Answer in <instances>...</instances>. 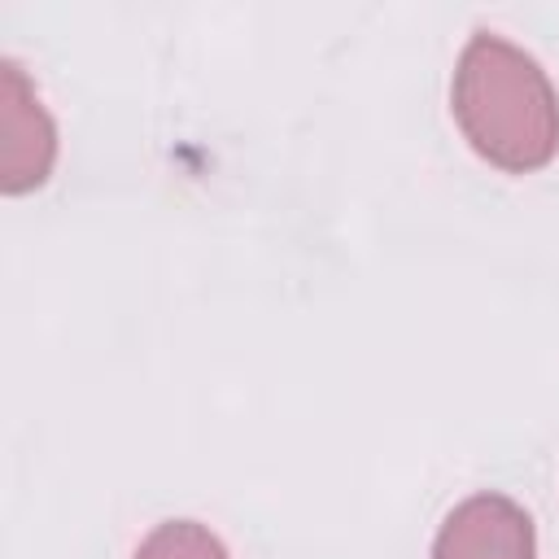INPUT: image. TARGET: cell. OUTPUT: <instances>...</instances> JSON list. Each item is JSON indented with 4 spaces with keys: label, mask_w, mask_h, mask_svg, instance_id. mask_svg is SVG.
<instances>
[{
    "label": "cell",
    "mask_w": 559,
    "mask_h": 559,
    "mask_svg": "<svg viewBox=\"0 0 559 559\" xmlns=\"http://www.w3.org/2000/svg\"><path fill=\"white\" fill-rule=\"evenodd\" d=\"M454 118L502 170H537L559 148V100L542 66L498 35H476L454 70Z\"/></svg>",
    "instance_id": "cell-1"
},
{
    "label": "cell",
    "mask_w": 559,
    "mask_h": 559,
    "mask_svg": "<svg viewBox=\"0 0 559 559\" xmlns=\"http://www.w3.org/2000/svg\"><path fill=\"white\" fill-rule=\"evenodd\" d=\"M57 157L52 118L17 61L0 66V183L4 192L39 188Z\"/></svg>",
    "instance_id": "cell-2"
},
{
    "label": "cell",
    "mask_w": 559,
    "mask_h": 559,
    "mask_svg": "<svg viewBox=\"0 0 559 559\" xmlns=\"http://www.w3.org/2000/svg\"><path fill=\"white\" fill-rule=\"evenodd\" d=\"M432 559H533V524L511 498H467L445 520Z\"/></svg>",
    "instance_id": "cell-3"
},
{
    "label": "cell",
    "mask_w": 559,
    "mask_h": 559,
    "mask_svg": "<svg viewBox=\"0 0 559 559\" xmlns=\"http://www.w3.org/2000/svg\"><path fill=\"white\" fill-rule=\"evenodd\" d=\"M135 559H227V550H223L218 537L205 533L201 524L175 520V524H162V528L135 550Z\"/></svg>",
    "instance_id": "cell-4"
}]
</instances>
